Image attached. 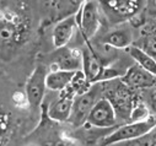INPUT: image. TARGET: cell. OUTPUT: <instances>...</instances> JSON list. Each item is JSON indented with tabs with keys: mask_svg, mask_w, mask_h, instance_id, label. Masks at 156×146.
<instances>
[{
	"mask_svg": "<svg viewBox=\"0 0 156 146\" xmlns=\"http://www.w3.org/2000/svg\"><path fill=\"white\" fill-rule=\"evenodd\" d=\"M102 84V97L107 98L114 108L117 118L129 122L130 113L139 102L138 92L129 89L121 79H114Z\"/></svg>",
	"mask_w": 156,
	"mask_h": 146,
	"instance_id": "1",
	"label": "cell"
},
{
	"mask_svg": "<svg viewBox=\"0 0 156 146\" xmlns=\"http://www.w3.org/2000/svg\"><path fill=\"white\" fill-rule=\"evenodd\" d=\"M102 97V84H92L89 91L77 95L74 98L73 102V109H71V114L68 122L75 128L83 127L87 122V117L91 112L92 107L95 103Z\"/></svg>",
	"mask_w": 156,
	"mask_h": 146,
	"instance_id": "2",
	"label": "cell"
},
{
	"mask_svg": "<svg viewBox=\"0 0 156 146\" xmlns=\"http://www.w3.org/2000/svg\"><path fill=\"white\" fill-rule=\"evenodd\" d=\"M156 127L155 117L151 116L146 120L141 122H128L117 128L113 133L108 134L101 142V146H109L123 141H132L147 135Z\"/></svg>",
	"mask_w": 156,
	"mask_h": 146,
	"instance_id": "3",
	"label": "cell"
},
{
	"mask_svg": "<svg viewBox=\"0 0 156 146\" xmlns=\"http://www.w3.org/2000/svg\"><path fill=\"white\" fill-rule=\"evenodd\" d=\"M101 5L98 0H86L81 9L75 14L77 28L86 43L98 32L101 27Z\"/></svg>",
	"mask_w": 156,
	"mask_h": 146,
	"instance_id": "4",
	"label": "cell"
},
{
	"mask_svg": "<svg viewBox=\"0 0 156 146\" xmlns=\"http://www.w3.org/2000/svg\"><path fill=\"white\" fill-rule=\"evenodd\" d=\"M101 9L112 22L133 20L141 9V0H98Z\"/></svg>",
	"mask_w": 156,
	"mask_h": 146,
	"instance_id": "5",
	"label": "cell"
},
{
	"mask_svg": "<svg viewBox=\"0 0 156 146\" xmlns=\"http://www.w3.org/2000/svg\"><path fill=\"white\" fill-rule=\"evenodd\" d=\"M48 74V69L40 64L34 68L32 74L30 75L26 82V97L27 102L32 108H38L43 102L44 93L47 90L46 78Z\"/></svg>",
	"mask_w": 156,
	"mask_h": 146,
	"instance_id": "6",
	"label": "cell"
},
{
	"mask_svg": "<svg viewBox=\"0 0 156 146\" xmlns=\"http://www.w3.org/2000/svg\"><path fill=\"white\" fill-rule=\"evenodd\" d=\"M117 123V114L111 102L101 97L95 106L92 107L91 112L87 117L86 124L95 127V128H111Z\"/></svg>",
	"mask_w": 156,
	"mask_h": 146,
	"instance_id": "7",
	"label": "cell"
},
{
	"mask_svg": "<svg viewBox=\"0 0 156 146\" xmlns=\"http://www.w3.org/2000/svg\"><path fill=\"white\" fill-rule=\"evenodd\" d=\"M81 69H83V52L76 48L63 47L57 49L49 71L65 70V71L75 72Z\"/></svg>",
	"mask_w": 156,
	"mask_h": 146,
	"instance_id": "8",
	"label": "cell"
},
{
	"mask_svg": "<svg viewBox=\"0 0 156 146\" xmlns=\"http://www.w3.org/2000/svg\"><path fill=\"white\" fill-rule=\"evenodd\" d=\"M129 89L135 92L146 91L156 84V76L141 69L139 65H133L127 69V71L119 78Z\"/></svg>",
	"mask_w": 156,
	"mask_h": 146,
	"instance_id": "9",
	"label": "cell"
},
{
	"mask_svg": "<svg viewBox=\"0 0 156 146\" xmlns=\"http://www.w3.org/2000/svg\"><path fill=\"white\" fill-rule=\"evenodd\" d=\"M77 28L75 15L65 17L63 20H59L52 32V41L55 49L66 47L68 43L71 41L73 36L75 33V30Z\"/></svg>",
	"mask_w": 156,
	"mask_h": 146,
	"instance_id": "10",
	"label": "cell"
},
{
	"mask_svg": "<svg viewBox=\"0 0 156 146\" xmlns=\"http://www.w3.org/2000/svg\"><path fill=\"white\" fill-rule=\"evenodd\" d=\"M87 47L83 50V72L85 74L87 81L90 84H97L100 81V76L103 71V65L92 49L90 42L86 43Z\"/></svg>",
	"mask_w": 156,
	"mask_h": 146,
	"instance_id": "11",
	"label": "cell"
},
{
	"mask_svg": "<svg viewBox=\"0 0 156 146\" xmlns=\"http://www.w3.org/2000/svg\"><path fill=\"white\" fill-rule=\"evenodd\" d=\"M74 96L59 92V98L48 107V117L55 122H68L71 114Z\"/></svg>",
	"mask_w": 156,
	"mask_h": 146,
	"instance_id": "12",
	"label": "cell"
},
{
	"mask_svg": "<svg viewBox=\"0 0 156 146\" xmlns=\"http://www.w3.org/2000/svg\"><path fill=\"white\" fill-rule=\"evenodd\" d=\"M20 38V25L14 19H0V49L12 48Z\"/></svg>",
	"mask_w": 156,
	"mask_h": 146,
	"instance_id": "13",
	"label": "cell"
},
{
	"mask_svg": "<svg viewBox=\"0 0 156 146\" xmlns=\"http://www.w3.org/2000/svg\"><path fill=\"white\" fill-rule=\"evenodd\" d=\"M102 43L105 46L114 48V49H127L134 43L133 32L129 27H122V28L113 30L105 36L102 40Z\"/></svg>",
	"mask_w": 156,
	"mask_h": 146,
	"instance_id": "14",
	"label": "cell"
},
{
	"mask_svg": "<svg viewBox=\"0 0 156 146\" xmlns=\"http://www.w3.org/2000/svg\"><path fill=\"white\" fill-rule=\"evenodd\" d=\"M74 74H75L74 71H65V70L48 71L47 78H46L47 90L55 91V92L63 91L71 82V79H73Z\"/></svg>",
	"mask_w": 156,
	"mask_h": 146,
	"instance_id": "15",
	"label": "cell"
},
{
	"mask_svg": "<svg viewBox=\"0 0 156 146\" xmlns=\"http://www.w3.org/2000/svg\"><path fill=\"white\" fill-rule=\"evenodd\" d=\"M127 50L129 55L133 58V60L136 63V65H139L141 69L146 70L147 72L156 76V59H154L152 57H150L147 53H145L144 50H141L139 47L134 44L127 48Z\"/></svg>",
	"mask_w": 156,
	"mask_h": 146,
	"instance_id": "16",
	"label": "cell"
},
{
	"mask_svg": "<svg viewBox=\"0 0 156 146\" xmlns=\"http://www.w3.org/2000/svg\"><path fill=\"white\" fill-rule=\"evenodd\" d=\"M86 0H55V16L57 20H63L65 17L75 15L81 9Z\"/></svg>",
	"mask_w": 156,
	"mask_h": 146,
	"instance_id": "17",
	"label": "cell"
},
{
	"mask_svg": "<svg viewBox=\"0 0 156 146\" xmlns=\"http://www.w3.org/2000/svg\"><path fill=\"white\" fill-rule=\"evenodd\" d=\"M133 44L139 47L141 50L147 53L154 59H156V40L152 37L151 34H149L147 32H144V31L140 30V37Z\"/></svg>",
	"mask_w": 156,
	"mask_h": 146,
	"instance_id": "18",
	"label": "cell"
},
{
	"mask_svg": "<svg viewBox=\"0 0 156 146\" xmlns=\"http://www.w3.org/2000/svg\"><path fill=\"white\" fill-rule=\"evenodd\" d=\"M151 117V113L149 111L147 106L145 104V102L139 101L135 107L133 108V111L130 113V118L129 122H141V120H146Z\"/></svg>",
	"mask_w": 156,
	"mask_h": 146,
	"instance_id": "19",
	"label": "cell"
},
{
	"mask_svg": "<svg viewBox=\"0 0 156 146\" xmlns=\"http://www.w3.org/2000/svg\"><path fill=\"white\" fill-rule=\"evenodd\" d=\"M145 96H146L145 104L147 106L151 116H156V84L152 87H150L149 90H146Z\"/></svg>",
	"mask_w": 156,
	"mask_h": 146,
	"instance_id": "20",
	"label": "cell"
},
{
	"mask_svg": "<svg viewBox=\"0 0 156 146\" xmlns=\"http://www.w3.org/2000/svg\"><path fill=\"white\" fill-rule=\"evenodd\" d=\"M141 31L144 32H147L149 34H151L152 37L156 40V17L154 20H151L150 22H147L146 25H144L141 27Z\"/></svg>",
	"mask_w": 156,
	"mask_h": 146,
	"instance_id": "21",
	"label": "cell"
},
{
	"mask_svg": "<svg viewBox=\"0 0 156 146\" xmlns=\"http://www.w3.org/2000/svg\"><path fill=\"white\" fill-rule=\"evenodd\" d=\"M149 12L156 16V0H149Z\"/></svg>",
	"mask_w": 156,
	"mask_h": 146,
	"instance_id": "22",
	"label": "cell"
},
{
	"mask_svg": "<svg viewBox=\"0 0 156 146\" xmlns=\"http://www.w3.org/2000/svg\"><path fill=\"white\" fill-rule=\"evenodd\" d=\"M154 117H155V120H156V116H154Z\"/></svg>",
	"mask_w": 156,
	"mask_h": 146,
	"instance_id": "23",
	"label": "cell"
}]
</instances>
